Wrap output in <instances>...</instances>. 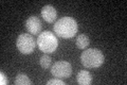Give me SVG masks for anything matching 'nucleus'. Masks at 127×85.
Masks as SVG:
<instances>
[{"instance_id": "nucleus-1", "label": "nucleus", "mask_w": 127, "mask_h": 85, "mask_svg": "<svg viewBox=\"0 0 127 85\" xmlns=\"http://www.w3.org/2000/svg\"><path fill=\"white\" fill-rule=\"evenodd\" d=\"M77 23L69 16L58 19L54 25L55 34L62 38H72L77 33Z\"/></svg>"}, {"instance_id": "nucleus-2", "label": "nucleus", "mask_w": 127, "mask_h": 85, "mask_svg": "<svg viewBox=\"0 0 127 85\" xmlns=\"http://www.w3.org/2000/svg\"><path fill=\"white\" fill-rule=\"evenodd\" d=\"M104 54L100 49H95V48H89L83 51L81 55V62L82 64L87 68H96L101 67L104 63Z\"/></svg>"}, {"instance_id": "nucleus-3", "label": "nucleus", "mask_w": 127, "mask_h": 85, "mask_svg": "<svg viewBox=\"0 0 127 85\" xmlns=\"http://www.w3.org/2000/svg\"><path fill=\"white\" fill-rule=\"evenodd\" d=\"M37 45L39 50L43 53H52L58 47V39L50 31H43L38 35Z\"/></svg>"}, {"instance_id": "nucleus-4", "label": "nucleus", "mask_w": 127, "mask_h": 85, "mask_svg": "<svg viewBox=\"0 0 127 85\" xmlns=\"http://www.w3.org/2000/svg\"><path fill=\"white\" fill-rule=\"evenodd\" d=\"M16 46L22 54H31L36 47V42L32 35L28 33H21L17 37Z\"/></svg>"}, {"instance_id": "nucleus-5", "label": "nucleus", "mask_w": 127, "mask_h": 85, "mask_svg": "<svg viewBox=\"0 0 127 85\" xmlns=\"http://www.w3.org/2000/svg\"><path fill=\"white\" fill-rule=\"evenodd\" d=\"M51 74H52L55 78L58 79H67L69 78L72 74V66L69 62L66 61H59L53 64L51 67Z\"/></svg>"}, {"instance_id": "nucleus-6", "label": "nucleus", "mask_w": 127, "mask_h": 85, "mask_svg": "<svg viewBox=\"0 0 127 85\" xmlns=\"http://www.w3.org/2000/svg\"><path fill=\"white\" fill-rule=\"evenodd\" d=\"M26 28L30 34H40L42 25L37 16H30L26 21Z\"/></svg>"}, {"instance_id": "nucleus-7", "label": "nucleus", "mask_w": 127, "mask_h": 85, "mask_svg": "<svg viewBox=\"0 0 127 85\" xmlns=\"http://www.w3.org/2000/svg\"><path fill=\"white\" fill-rule=\"evenodd\" d=\"M41 16L47 22L52 23V22L55 21V19H56L57 12H56V10H55V7L53 5L47 4L41 9Z\"/></svg>"}, {"instance_id": "nucleus-8", "label": "nucleus", "mask_w": 127, "mask_h": 85, "mask_svg": "<svg viewBox=\"0 0 127 85\" xmlns=\"http://www.w3.org/2000/svg\"><path fill=\"white\" fill-rule=\"evenodd\" d=\"M77 83L81 85H90L92 83V76L89 71L87 70H81L76 76Z\"/></svg>"}, {"instance_id": "nucleus-9", "label": "nucleus", "mask_w": 127, "mask_h": 85, "mask_svg": "<svg viewBox=\"0 0 127 85\" xmlns=\"http://www.w3.org/2000/svg\"><path fill=\"white\" fill-rule=\"evenodd\" d=\"M75 43H76V46L78 49H86L90 44V39L86 34H79Z\"/></svg>"}, {"instance_id": "nucleus-10", "label": "nucleus", "mask_w": 127, "mask_h": 85, "mask_svg": "<svg viewBox=\"0 0 127 85\" xmlns=\"http://www.w3.org/2000/svg\"><path fill=\"white\" fill-rule=\"evenodd\" d=\"M14 83L16 85H30V84H32V81L30 80L29 77L25 74H17Z\"/></svg>"}, {"instance_id": "nucleus-11", "label": "nucleus", "mask_w": 127, "mask_h": 85, "mask_svg": "<svg viewBox=\"0 0 127 85\" xmlns=\"http://www.w3.org/2000/svg\"><path fill=\"white\" fill-rule=\"evenodd\" d=\"M39 64H40V66L42 69H49V68L51 67V58L49 55H47L46 54H43L42 56H40V60H39Z\"/></svg>"}, {"instance_id": "nucleus-12", "label": "nucleus", "mask_w": 127, "mask_h": 85, "mask_svg": "<svg viewBox=\"0 0 127 85\" xmlns=\"http://www.w3.org/2000/svg\"><path fill=\"white\" fill-rule=\"evenodd\" d=\"M48 85H65V82L62 81L61 79L58 78H55V79H52V80H49L47 82Z\"/></svg>"}, {"instance_id": "nucleus-13", "label": "nucleus", "mask_w": 127, "mask_h": 85, "mask_svg": "<svg viewBox=\"0 0 127 85\" xmlns=\"http://www.w3.org/2000/svg\"><path fill=\"white\" fill-rule=\"evenodd\" d=\"M7 83H9V81H7L6 75L3 71H1L0 72V84L1 85H6Z\"/></svg>"}]
</instances>
